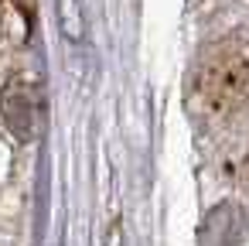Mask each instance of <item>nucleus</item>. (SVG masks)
I'll use <instances>...</instances> for the list:
<instances>
[{"label":"nucleus","instance_id":"obj_1","mask_svg":"<svg viewBox=\"0 0 249 246\" xmlns=\"http://www.w3.org/2000/svg\"><path fill=\"white\" fill-rule=\"evenodd\" d=\"M249 99V55L235 48H222L208 55L191 79V103L205 110V116L235 113Z\"/></svg>","mask_w":249,"mask_h":246},{"label":"nucleus","instance_id":"obj_2","mask_svg":"<svg viewBox=\"0 0 249 246\" xmlns=\"http://www.w3.org/2000/svg\"><path fill=\"white\" fill-rule=\"evenodd\" d=\"M4 120L21 140H28L35 130V93L24 86H11L4 93Z\"/></svg>","mask_w":249,"mask_h":246},{"label":"nucleus","instance_id":"obj_3","mask_svg":"<svg viewBox=\"0 0 249 246\" xmlns=\"http://www.w3.org/2000/svg\"><path fill=\"white\" fill-rule=\"evenodd\" d=\"M62 24H65V31H69L72 38L82 35V14H79V4H75V0H62Z\"/></svg>","mask_w":249,"mask_h":246},{"label":"nucleus","instance_id":"obj_4","mask_svg":"<svg viewBox=\"0 0 249 246\" xmlns=\"http://www.w3.org/2000/svg\"><path fill=\"white\" fill-rule=\"evenodd\" d=\"M235 174H239V181H242V185H249V147H246V154L239 157V168H235Z\"/></svg>","mask_w":249,"mask_h":246}]
</instances>
